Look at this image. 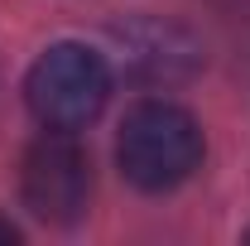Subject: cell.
<instances>
[{"label": "cell", "mask_w": 250, "mask_h": 246, "mask_svg": "<svg viewBox=\"0 0 250 246\" xmlns=\"http://www.w3.org/2000/svg\"><path fill=\"white\" fill-rule=\"evenodd\" d=\"M15 242H20V232H15V227L0 217V246H15Z\"/></svg>", "instance_id": "277c9868"}, {"label": "cell", "mask_w": 250, "mask_h": 246, "mask_svg": "<svg viewBox=\"0 0 250 246\" xmlns=\"http://www.w3.org/2000/svg\"><path fill=\"white\" fill-rule=\"evenodd\" d=\"M121 174L145 193H168L202 164V125L173 101H140L121 121Z\"/></svg>", "instance_id": "6da1fadb"}, {"label": "cell", "mask_w": 250, "mask_h": 246, "mask_svg": "<svg viewBox=\"0 0 250 246\" xmlns=\"http://www.w3.org/2000/svg\"><path fill=\"white\" fill-rule=\"evenodd\" d=\"M20 198L39 222H53L67 227L87 213V198H92V159L87 150L72 140V130H48L39 135L24 164H20Z\"/></svg>", "instance_id": "3957f363"}, {"label": "cell", "mask_w": 250, "mask_h": 246, "mask_svg": "<svg viewBox=\"0 0 250 246\" xmlns=\"http://www.w3.org/2000/svg\"><path fill=\"white\" fill-rule=\"evenodd\" d=\"M24 97L39 125L48 130H82L101 116L106 97H111V73L106 58L87 44H53L48 53L24 77Z\"/></svg>", "instance_id": "7a4b0ae2"}]
</instances>
